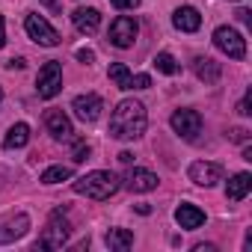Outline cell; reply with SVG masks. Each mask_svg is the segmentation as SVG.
<instances>
[{
    "instance_id": "6da1fadb",
    "label": "cell",
    "mask_w": 252,
    "mask_h": 252,
    "mask_svg": "<svg viewBox=\"0 0 252 252\" xmlns=\"http://www.w3.org/2000/svg\"><path fill=\"white\" fill-rule=\"evenodd\" d=\"M146 107L134 98L119 101L113 116H110V137L116 140H137L146 134Z\"/></svg>"
},
{
    "instance_id": "7a4b0ae2",
    "label": "cell",
    "mask_w": 252,
    "mask_h": 252,
    "mask_svg": "<svg viewBox=\"0 0 252 252\" xmlns=\"http://www.w3.org/2000/svg\"><path fill=\"white\" fill-rule=\"evenodd\" d=\"M119 187H122L119 178L113 172H107V169H95V172H89V175H83V178L74 181V193H80L86 199H95V202L110 199Z\"/></svg>"
},
{
    "instance_id": "3957f363",
    "label": "cell",
    "mask_w": 252,
    "mask_h": 252,
    "mask_svg": "<svg viewBox=\"0 0 252 252\" xmlns=\"http://www.w3.org/2000/svg\"><path fill=\"white\" fill-rule=\"evenodd\" d=\"M68 234H71V222L65 220L63 211H54L51 220H48V228L42 231L39 246H45V249H63V243L68 240Z\"/></svg>"
},
{
    "instance_id": "277c9868",
    "label": "cell",
    "mask_w": 252,
    "mask_h": 252,
    "mask_svg": "<svg viewBox=\"0 0 252 252\" xmlns=\"http://www.w3.org/2000/svg\"><path fill=\"white\" fill-rule=\"evenodd\" d=\"M214 45L222 54H228L231 60H243L246 57V39L237 30H231V27H217L214 30Z\"/></svg>"
},
{
    "instance_id": "5b68a950",
    "label": "cell",
    "mask_w": 252,
    "mask_h": 252,
    "mask_svg": "<svg viewBox=\"0 0 252 252\" xmlns=\"http://www.w3.org/2000/svg\"><path fill=\"white\" fill-rule=\"evenodd\" d=\"M36 89H39V98H54L60 89H63V65L60 63H45L39 68V77H36Z\"/></svg>"
},
{
    "instance_id": "8992f818",
    "label": "cell",
    "mask_w": 252,
    "mask_h": 252,
    "mask_svg": "<svg viewBox=\"0 0 252 252\" xmlns=\"http://www.w3.org/2000/svg\"><path fill=\"white\" fill-rule=\"evenodd\" d=\"M24 27H27V36L36 42V45H45V48H54V45H60V33L42 18V15H27V21H24Z\"/></svg>"
},
{
    "instance_id": "52a82bcc",
    "label": "cell",
    "mask_w": 252,
    "mask_h": 252,
    "mask_svg": "<svg viewBox=\"0 0 252 252\" xmlns=\"http://www.w3.org/2000/svg\"><path fill=\"white\" fill-rule=\"evenodd\" d=\"M137 33H140V27H137V21L128 18V15H119V18L110 24V42H113L116 48H131L134 39H137Z\"/></svg>"
},
{
    "instance_id": "ba28073f",
    "label": "cell",
    "mask_w": 252,
    "mask_h": 252,
    "mask_svg": "<svg viewBox=\"0 0 252 252\" xmlns=\"http://www.w3.org/2000/svg\"><path fill=\"white\" fill-rule=\"evenodd\" d=\"M172 131L184 140H196V134L202 131V116L196 110H175L172 113Z\"/></svg>"
},
{
    "instance_id": "9c48e42d",
    "label": "cell",
    "mask_w": 252,
    "mask_h": 252,
    "mask_svg": "<svg viewBox=\"0 0 252 252\" xmlns=\"http://www.w3.org/2000/svg\"><path fill=\"white\" fill-rule=\"evenodd\" d=\"M190 181L199 184V187H214L217 181H222V166L214 163V160H196L190 169H187Z\"/></svg>"
},
{
    "instance_id": "30bf717a",
    "label": "cell",
    "mask_w": 252,
    "mask_h": 252,
    "mask_svg": "<svg viewBox=\"0 0 252 252\" xmlns=\"http://www.w3.org/2000/svg\"><path fill=\"white\" fill-rule=\"evenodd\" d=\"M71 110H74V116L77 119H83V122H95L98 116H101V110H104V101L98 98V95H77L74 98V104H71Z\"/></svg>"
},
{
    "instance_id": "8fae6325",
    "label": "cell",
    "mask_w": 252,
    "mask_h": 252,
    "mask_svg": "<svg viewBox=\"0 0 252 252\" xmlns=\"http://www.w3.org/2000/svg\"><path fill=\"white\" fill-rule=\"evenodd\" d=\"M125 187H128L131 193H149V190H155V187H158V175H155V172H149V169L134 166L128 175H125Z\"/></svg>"
},
{
    "instance_id": "7c38bea8",
    "label": "cell",
    "mask_w": 252,
    "mask_h": 252,
    "mask_svg": "<svg viewBox=\"0 0 252 252\" xmlns=\"http://www.w3.org/2000/svg\"><path fill=\"white\" fill-rule=\"evenodd\" d=\"M45 125H48V131H51L57 140H71V137H74L71 119H68L63 110H48V116H45Z\"/></svg>"
},
{
    "instance_id": "4fadbf2b",
    "label": "cell",
    "mask_w": 252,
    "mask_h": 252,
    "mask_svg": "<svg viewBox=\"0 0 252 252\" xmlns=\"http://www.w3.org/2000/svg\"><path fill=\"white\" fill-rule=\"evenodd\" d=\"M27 228H30V217L27 214H18V217L3 220V222H0V243H9V240L21 237Z\"/></svg>"
},
{
    "instance_id": "5bb4252c",
    "label": "cell",
    "mask_w": 252,
    "mask_h": 252,
    "mask_svg": "<svg viewBox=\"0 0 252 252\" xmlns=\"http://www.w3.org/2000/svg\"><path fill=\"white\" fill-rule=\"evenodd\" d=\"M71 21H74V27L80 30V33H95L98 30V24H101V15H98V9H92V6H77L74 12H71Z\"/></svg>"
},
{
    "instance_id": "9a60e30c",
    "label": "cell",
    "mask_w": 252,
    "mask_h": 252,
    "mask_svg": "<svg viewBox=\"0 0 252 252\" xmlns=\"http://www.w3.org/2000/svg\"><path fill=\"white\" fill-rule=\"evenodd\" d=\"M172 24H175L181 33H196V30L202 27V15H199V9H193V6H181V9H175Z\"/></svg>"
},
{
    "instance_id": "2e32d148",
    "label": "cell",
    "mask_w": 252,
    "mask_h": 252,
    "mask_svg": "<svg viewBox=\"0 0 252 252\" xmlns=\"http://www.w3.org/2000/svg\"><path fill=\"white\" fill-rule=\"evenodd\" d=\"M175 222H178L181 228L193 231V228H199V225L205 222V211H199L196 205H178V208H175Z\"/></svg>"
},
{
    "instance_id": "e0dca14e",
    "label": "cell",
    "mask_w": 252,
    "mask_h": 252,
    "mask_svg": "<svg viewBox=\"0 0 252 252\" xmlns=\"http://www.w3.org/2000/svg\"><path fill=\"white\" fill-rule=\"evenodd\" d=\"M249 187H252V175H249V172H237V175L228 181L225 196H228L231 202H243V199H246V193H249Z\"/></svg>"
},
{
    "instance_id": "ac0fdd59",
    "label": "cell",
    "mask_w": 252,
    "mask_h": 252,
    "mask_svg": "<svg viewBox=\"0 0 252 252\" xmlns=\"http://www.w3.org/2000/svg\"><path fill=\"white\" fill-rule=\"evenodd\" d=\"M27 143H30V125H24V122L12 125L3 137V149H24Z\"/></svg>"
},
{
    "instance_id": "d6986e66",
    "label": "cell",
    "mask_w": 252,
    "mask_h": 252,
    "mask_svg": "<svg viewBox=\"0 0 252 252\" xmlns=\"http://www.w3.org/2000/svg\"><path fill=\"white\" fill-rule=\"evenodd\" d=\"M193 68H196V77L205 80V83H217L220 80V63H214L211 57H196Z\"/></svg>"
},
{
    "instance_id": "ffe728a7",
    "label": "cell",
    "mask_w": 252,
    "mask_h": 252,
    "mask_svg": "<svg viewBox=\"0 0 252 252\" xmlns=\"http://www.w3.org/2000/svg\"><path fill=\"white\" fill-rule=\"evenodd\" d=\"M104 240H107L110 249H119V252H125V249H131V246H134V234H131L128 228H110Z\"/></svg>"
},
{
    "instance_id": "44dd1931",
    "label": "cell",
    "mask_w": 252,
    "mask_h": 252,
    "mask_svg": "<svg viewBox=\"0 0 252 252\" xmlns=\"http://www.w3.org/2000/svg\"><path fill=\"white\" fill-rule=\"evenodd\" d=\"M131 71H128V65H125V63H113L110 65V80L119 86V89H131Z\"/></svg>"
},
{
    "instance_id": "7402d4cb",
    "label": "cell",
    "mask_w": 252,
    "mask_h": 252,
    "mask_svg": "<svg viewBox=\"0 0 252 252\" xmlns=\"http://www.w3.org/2000/svg\"><path fill=\"white\" fill-rule=\"evenodd\" d=\"M71 178V166H51L42 172V184H60V181H68Z\"/></svg>"
},
{
    "instance_id": "603a6c76",
    "label": "cell",
    "mask_w": 252,
    "mask_h": 252,
    "mask_svg": "<svg viewBox=\"0 0 252 252\" xmlns=\"http://www.w3.org/2000/svg\"><path fill=\"white\" fill-rule=\"evenodd\" d=\"M155 68H158V71H163V74H175V71H178V63L172 60V54H166V51H163V54H158V57H155Z\"/></svg>"
},
{
    "instance_id": "cb8c5ba5",
    "label": "cell",
    "mask_w": 252,
    "mask_h": 252,
    "mask_svg": "<svg viewBox=\"0 0 252 252\" xmlns=\"http://www.w3.org/2000/svg\"><path fill=\"white\" fill-rule=\"evenodd\" d=\"M71 158H74V163H83V160L89 158V146H86V140H74V143H71Z\"/></svg>"
},
{
    "instance_id": "d4e9b609",
    "label": "cell",
    "mask_w": 252,
    "mask_h": 252,
    "mask_svg": "<svg viewBox=\"0 0 252 252\" xmlns=\"http://www.w3.org/2000/svg\"><path fill=\"white\" fill-rule=\"evenodd\" d=\"M152 86V77L149 74H134L131 77V89H149Z\"/></svg>"
},
{
    "instance_id": "484cf974",
    "label": "cell",
    "mask_w": 252,
    "mask_h": 252,
    "mask_svg": "<svg viewBox=\"0 0 252 252\" xmlns=\"http://www.w3.org/2000/svg\"><path fill=\"white\" fill-rule=\"evenodd\" d=\"M110 3H113L116 9H137L140 0H110Z\"/></svg>"
},
{
    "instance_id": "4316f807",
    "label": "cell",
    "mask_w": 252,
    "mask_h": 252,
    "mask_svg": "<svg viewBox=\"0 0 252 252\" xmlns=\"http://www.w3.org/2000/svg\"><path fill=\"white\" fill-rule=\"evenodd\" d=\"M249 101H252V92H246L243 101L237 104V113H240V116H249V113H252V110H249Z\"/></svg>"
},
{
    "instance_id": "83f0119b",
    "label": "cell",
    "mask_w": 252,
    "mask_h": 252,
    "mask_svg": "<svg viewBox=\"0 0 252 252\" xmlns=\"http://www.w3.org/2000/svg\"><path fill=\"white\" fill-rule=\"evenodd\" d=\"M77 60H80V63H92V60H95V54H92L89 48H80V51H77Z\"/></svg>"
},
{
    "instance_id": "f1b7e54d",
    "label": "cell",
    "mask_w": 252,
    "mask_h": 252,
    "mask_svg": "<svg viewBox=\"0 0 252 252\" xmlns=\"http://www.w3.org/2000/svg\"><path fill=\"white\" fill-rule=\"evenodd\" d=\"M246 137H249V134H246L243 128H234V131H231V140H234V143H246Z\"/></svg>"
},
{
    "instance_id": "f546056e",
    "label": "cell",
    "mask_w": 252,
    "mask_h": 252,
    "mask_svg": "<svg viewBox=\"0 0 252 252\" xmlns=\"http://www.w3.org/2000/svg\"><path fill=\"white\" fill-rule=\"evenodd\" d=\"M6 45V24H3V15H0V48Z\"/></svg>"
},
{
    "instance_id": "4dcf8cb0",
    "label": "cell",
    "mask_w": 252,
    "mask_h": 252,
    "mask_svg": "<svg viewBox=\"0 0 252 252\" xmlns=\"http://www.w3.org/2000/svg\"><path fill=\"white\" fill-rule=\"evenodd\" d=\"M196 252H217V246H211V243H199Z\"/></svg>"
},
{
    "instance_id": "1f68e13d",
    "label": "cell",
    "mask_w": 252,
    "mask_h": 252,
    "mask_svg": "<svg viewBox=\"0 0 252 252\" xmlns=\"http://www.w3.org/2000/svg\"><path fill=\"white\" fill-rule=\"evenodd\" d=\"M6 65H9V68H24V60H21V57H18V60H9V63H6Z\"/></svg>"
},
{
    "instance_id": "d6a6232c",
    "label": "cell",
    "mask_w": 252,
    "mask_h": 252,
    "mask_svg": "<svg viewBox=\"0 0 252 252\" xmlns=\"http://www.w3.org/2000/svg\"><path fill=\"white\" fill-rule=\"evenodd\" d=\"M119 160H122V163H131V160H134V155H131V152H122V155H119Z\"/></svg>"
},
{
    "instance_id": "836d02e7",
    "label": "cell",
    "mask_w": 252,
    "mask_h": 252,
    "mask_svg": "<svg viewBox=\"0 0 252 252\" xmlns=\"http://www.w3.org/2000/svg\"><path fill=\"white\" fill-rule=\"evenodd\" d=\"M42 3H45L48 9H60V0H42Z\"/></svg>"
},
{
    "instance_id": "e575fe53",
    "label": "cell",
    "mask_w": 252,
    "mask_h": 252,
    "mask_svg": "<svg viewBox=\"0 0 252 252\" xmlns=\"http://www.w3.org/2000/svg\"><path fill=\"white\" fill-rule=\"evenodd\" d=\"M237 18L240 21H249V9H237Z\"/></svg>"
},
{
    "instance_id": "d590c367",
    "label": "cell",
    "mask_w": 252,
    "mask_h": 252,
    "mask_svg": "<svg viewBox=\"0 0 252 252\" xmlns=\"http://www.w3.org/2000/svg\"><path fill=\"white\" fill-rule=\"evenodd\" d=\"M0 101H3V89H0Z\"/></svg>"
}]
</instances>
